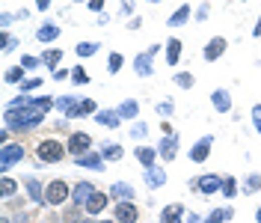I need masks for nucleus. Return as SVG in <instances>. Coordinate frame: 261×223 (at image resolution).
I'll list each match as a JSON object with an SVG mask.
<instances>
[{
	"mask_svg": "<svg viewBox=\"0 0 261 223\" xmlns=\"http://www.w3.org/2000/svg\"><path fill=\"white\" fill-rule=\"evenodd\" d=\"M181 51H184V42L181 39H166V65H178Z\"/></svg>",
	"mask_w": 261,
	"mask_h": 223,
	"instance_id": "6ab92c4d",
	"label": "nucleus"
},
{
	"mask_svg": "<svg viewBox=\"0 0 261 223\" xmlns=\"http://www.w3.org/2000/svg\"><path fill=\"white\" fill-rule=\"evenodd\" d=\"M77 104H80V98H74V96H63V98H57V107L63 110L68 119H74V110H77Z\"/></svg>",
	"mask_w": 261,
	"mask_h": 223,
	"instance_id": "a878e982",
	"label": "nucleus"
},
{
	"mask_svg": "<svg viewBox=\"0 0 261 223\" xmlns=\"http://www.w3.org/2000/svg\"><path fill=\"white\" fill-rule=\"evenodd\" d=\"M51 3H54V0H36V6H39L42 12H45V9H51Z\"/></svg>",
	"mask_w": 261,
	"mask_h": 223,
	"instance_id": "3c124183",
	"label": "nucleus"
},
{
	"mask_svg": "<svg viewBox=\"0 0 261 223\" xmlns=\"http://www.w3.org/2000/svg\"><path fill=\"white\" fill-rule=\"evenodd\" d=\"M12 21H15V15H12V12H3V15H0V24H3V27H9Z\"/></svg>",
	"mask_w": 261,
	"mask_h": 223,
	"instance_id": "de8ad7c7",
	"label": "nucleus"
},
{
	"mask_svg": "<svg viewBox=\"0 0 261 223\" xmlns=\"http://www.w3.org/2000/svg\"><path fill=\"white\" fill-rule=\"evenodd\" d=\"M65 149H68V155H83V152H92V137L86 134V131H74V134H68V143H65Z\"/></svg>",
	"mask_w": 261,
	"mask_h": 223,
	"instance_id": "39448f33",
	"label": "nucleus"
},
{
	"mask_svg": "<svg viewBox=\"0 0 261 223\" xmlns=\"http://www.w3.org/2000/svg\"><path fill=\"white\" fill-rule=\"evenodd\" d=\"M107 202H110V193H101V191H95L92 196H89V202L83 205V211L89 214V217H98L104 208H107Z\"/></svg>",
	"mask_w": 261,
	"mask_h": 223,
	"instance_id": "ddd939ff",
	"label": "nucleus"
},
{
	"mask_svg": "<svg viewBox=\"0 0 261 223\" xmlns=\"http://www.w3.org/2000/svg\"><path fill=\"white\" fill-rule=\"evenodd\" d=\"M24 185H27V196H30L36 205H45V191H42V182L39 179H24Z\"/></svg>",
	"mask_w": 261,
	"mask_h": 223,
	"instance_id": "4be33fe9",
	"label": "nucleus"
},
{
	"mask_svg": "<svg viewBox=\"0 0 261 223\" xmlns=\"http://www.w3.org/2000/svg\"><path fill=\"white\" fill-rule=\"evenodd\" d=\"M65 149L60 140H42L39 146H36V158H39V164H60V161L65 158Z\"/></svg>",
	"mask_w": 261,
	"mask_h": 223,
	"instance_id": "f03ea898",
	"label": "nucleus"
},
{
	"mask_svg": "<svg viewBox=\"0 0 261 223\" xmlns=\"http://www.w3.org/2000/svg\"><path fill=\"white\" fill-rule=\"evenodd\" d=\"M193 191L205 193V196H211V193H220L223 191V179L220 176H199V179H193Z\"/></svg>",
	"mask_w": 261,
	"mask_h": 223,
	"instance_id": "6e6552de",
	"label": "nucleus"
},
{
	"mask_svg": "<svg viewBox=\"0 0 261 223\" xmlns=\"http://www.w3.org/2000/svg\"><path fill=\"white\" fill-rule=\"evenodd\" d=\"M187 18H193V9L184 3V6H178V9L172 12V18H166V24H169V27H181V24H187Z\"/></svg>",
	"mask_w": 261,
	"mask_h": 223,
	"instance_id": "5701e85b",
	"label": "nucleus"
},
{
	"mask_svg": "<svg viewBox=\"0 0 261 223\" xmlns=\"http://www.w3.org/2000/svg\"><path fill=\"white\" fill-rule=\"evenodd\" d=\"M163 45H152L149 51H143V54H137V60H134V71H137V78H149L152 71H155V57L161 54Z\"/></svg>",
	"mask_w": 261,
	"mask_h": 223,
	"instance_id": "7ed1b4c3",
	"label": "nucleus"
},
{
	"mask_svg": "<svg viewBox=\"0 0 261 223\" xmlns=\"http://www.w3.org/2000/svg\"><path fill=\"white\" fill-rule=\"evenodd\" d=\"M68 199V182L65 179H54L48 188H45V202L48 205H63Z\"/></svg>",
	"mask_w": 261,
	"mask_h": 223,
	"instance_id": "423d86ee",
	"label": "nucleus"
},
{
	"mask_svg": "<svg viewBox=\"0 0 261 223\" xmlns=\"http://www.w3.org/2000/svg\"><path fill=\"white\" fill-rule=\"evenodd\" d=\"M95 122L98 125H104V128H119L122 125V113H119V110H98Z\"/></svg>",
	"mask_w": 261,
	"mask_h": 223,
	"instance_id": "f3484780",
	"label": "nucleus"
},
{
	"mask_svg": "<svg viewBox=\"0 0 261 223\" xmlns=\"http://www.w3.org/2000/svg\"><path fill=\"white\" fill-rule=\"evenodd\" d=\"M101 155H104V161H122L125 149H122L119 143H104V146H101Z\"/></svg>",
	"mask_w": 261,
	"mask_h": 223,
	"instance_id": "cd10ccee",
	"label": "nucleus"
},
{
	"mask_svg": "<svg viewBox=\"0 0 261 223\" xmlns=\"http://www.w3.org/2000/svg\"><path fill=\"white\" fill-rule=\"evenodd\" d=\"M243 3H246V0H243Z\"/></svg>",
	"mask_w": 261,
	"mask_h": 223,
	"instance_id": "052dcab7",
	"label": "nucleus"
},
{
	"mask_svg": "<svg viewBox=\"0 0 261 223\" xmlns=\"http://www.w3.org/2000/svg\"><path fill=\"white\" fill-rule=\"evenodd\" d=\"M77 167H86V170H95V173H104V167H107V161L101 152H83V155H77L74 161Z\"/></svg>",
	"mask_w": 261,
	"mask_h": 223,
	"instance_id": "9d476101",
	"label": "nucleus"
},
{
	"mask_svg": "<svg viewBox=\"0 0 261 223\" xmlns=\"http://www.w3.org/2000/svg\"><path fill=\"white\" fill-rule=\"evenodd\" d=\"M104 3H107V0H89V9H92V12H101Z\"/></svg>",
	"mask_w": 261,
	"mask_h": 223,
	"instance_id": "09e8293b",
	"label": "nucleus"
},
{
	"mask_svg": "<svg viewBox=\"0 0 261 223\" xmlns=\"http://www.w3.org/2000/svg\"><path fill=\"white\" fill-rule=\"evenodd\" d=\"M161 223H184V205L181 202H172L161 211Z\"/></svg>",
	"mask_w": 261,
	"mask_h": 223,
	"instance_id": "2eb2a0df",
	"label": "nucleus"
},
{
	"mask_svg": "<svg viewBox=\"0 0 261 223\" xmlns=\"http://www.w3.org/2000/svg\"><path fill=\"white\" fill-rule=\"evenodd\" d=\"M98 48H101L98 42H80V45L74 48V54H77V57H95Z\"/></svg>",
	"mask_w": 261,
	"mask_h": 223,
	"instance_id": "7c9ffc66",
	"label": "nucleus"
},
{
	"mask_svg": "<svg viewBox=\"0 0 261 223\" xmlns=\"http://www.w3.org/2000/svg\"><path fill=\"white\" fill-rule=\"evenodd\" d=\"M113 217H116L119 223H137L140 220V208L134 205V199H122V202H116Z\"/></svg>",
	"mask_w": 261,
	"mask_h": 223,
	"instance_id": "0eeeda50",
	"label": "nucleus"
},
{
	"mask_svg": "<svg viewBox=\"0 0 261 223\" xmlns=\"http://www.w3.org/2000/svg\"><path fill=\"white\" fill-rule=\"evenodd\" d=\"M228 42L223 39V36H214V39H208V45L202 48V57L208 60V63H214V60H220L223 54H226Z\"/></svg>",
	"mask_w": 261,
	"mask_h": 223,
	"instance_id": "1a4fd4ad",
	"label": "nucleus"
},
{
	"mask_svg": "<svg viewBox=\"0 0 261 223\" xmlns=\"http://www.w3.org/2000/svg\"><path fill=\"white\" fill-rule=\"evenodd\" d=\"M122 65H125V57H122L119 51H113V54L107 57V71H110V75H119Z\"/></svg>",
	"mask_w": 261,
	"mask_h": 223,
	"instance_id": "473e14b6",
	"label": "nucleus"
},
{
	"mask_svg": "<svg viewBox=\"0 0 261 223\" xmlns=\"http://www.w3.org/2000/svg\"><path fill=\"white\" fill-rule=\"evenodd\" d=\"M57 36H60V27H57V24H42V27L36 30V39H39L42 45H45V42H54Z\"/></svg>",
	"mask_w": 261,
	"mask_h": 223,
	"instance_id": "bb28decb",
	"label": "nucleus"
},
{
	"mask_svg": "<svg viewBox=\"0 0 261 223\" xmlns=\"http://www.w3.org/2000/svg\"><path fill=\"white\" fill-rule=\"evenodd\" d=\"M193 84H196V78L190 75V71H178V75H175V87H181V90H190Z\"/></svg>",
	"mask_w": 261,
	"mask_h": 223,
	"instance_id": "f704fd0d",
	"label": "nucleus"
},
{
	"mask_svg": "<svg viewBox=\"0 0 261 223\" xmlns=\"http://www.w3.org/2000/svg\"><path fill=\"white\" fill-rule=\"evenodd\" d=\"M146 134H149V125H146V122H137V125L130 128V137H137V140L146 137Z\"/></svg>",
	"mask_w": 261,
	"mask_h": 223,
	"instance_id": "c03bdc74",
	"label": "nucleus"
},
{
	"mask_svg": "<svg viewBox=\"0 0 261 223\" xmlns=\"http://www.w3.org/2000/svg\"><path fill=\"white\" fill-rule=\"evenodd\" d=\"M134 158L140 161V164H143L146 170H152V167H155V161L161 158V155H158V149H152V146H137Z\"/></svg>",
	"mask_w": 261,
	"mask_h": 223,
	"instance_id": "dca6fc26",
	"label": "nucleus"
},
{
	"mask_svg": "<svg viewBox=\"0 0 261 223\" xmlns=\"http://www.w3.org/2000/svg\"><path fill=\"white\" fill-rule=\"evenodd\" d=\"M24 71H27L24 65H12V68L3 75V81H6V84H24Z\"/></svg>",
	"mask_w": 261,
	"mask_h": 223,
	"instance_id": "c756f323",
	"label": "nucleus"
},
{
	"mask_svg": "<svg viewBox=\"0 0 261 223\" xmlns=\"http://www.w3.org/2000/svg\"><path fill=\"white\" fill-rule=\"evenodd\" d=\"M80 223H95V220H92V217H86V220H80Z\"/></svg>",
	"mask_w": 261,
	"mask_h": 223,
	"instance_id": "4d7b16f0",
	"label": "nucleus"
},
{
	"mask_svg": "<svg viewBox=\"0 0 261 223\" xmlns=\"http://www.w3.org/2000/svg\"><path fill=\"white\" fill-rule=\"evenodd\" d=\"M21 65H24L27 71H30V68H39V65H42V57H30V54H24V57H21Z\"/></svg>",
	"mask_w": 261,
	"mask_h": 223,
	"instance_id": "79ce46f5",
	"label": "nucleus"
},
{
	"mask_svg": "<svg viewBox=\"0 0 261 223\" xmlns=\"http://www.w3.org/2000/svg\"><path fill=\"white\" fill-rule=\"evenodd\" d=\"M65 78H68V68H57L54 71V81H65Z\"/></svg>",
	"mask_w": 261,
	"mask_h": 223,
	"instance_id": "8fccbe9b",
	"label": "nucleus"
},
{
	"mask_svg": "<svg viewBox=\"0 0 261 223\" xmlns=\"http://www.w3.org/2000/svg\"><path fill=\"white\" fill-rule=\"evenodd\" d=\"M83 208V205H80ZM80 208H68V211H63V223H80L83 217H80Z\"/></svg>",
	"mask_w": 261,
	"mask_h": 223,
	"instance_id": "ea45409f",
	"label": "nucleus"
},
{
	"mask_svg": "<svg viewBox=\"0 0 261 223\" xmlns=\"http://www.w3.org/2000/svg\"><path fill=\"white\" fill-rule=\"evenodd\" d=\"M146 185L152 188V191H158L166 185V170L163 167H152V170H146Z\"/></svg>",
	"mask_w": 261,
	"mask_h": 223,
	"instance_id": "aec40b11",
	"label": "nucleus"
},
{
	"mask_svg": "<svg viewBox=\"0 0 261 223\" xmlns=\"http://www.w3.org/2000/svg\"><path fill=\"white\" fill-rule=\"evenodd\" d=\"M54 98H30V96H18L12 98L3 110V122L9 131H33L36 125L45 122V113L54 107Z\"/></svg>",
	"mask_w": 261,
	"mask_h": 223,
	"instance_id": "f257e3e1",
	"label": "nucleus"
},
{
	"mask_svg": "<svg viewBox=\"0 0 261 223\" xmlns=\"http://www.w3.org/2000/svg\"><path fill=\"white\" fill-rule=\"evenodd\" d=\"M208 15H211V3H202L196 9V21H208Z\"/></svg>",
	"mask_w": 261,
	"mask_h": 223,
	"instance_id": "a18cd8bd",
	"label": "nucleus"
},
{
	"mask_svg": "<svg viewBox=\"0 0 261 223\" xmlns=\"http://www.w3.org/2000/svg\"><path fill=\"white\" fill-rule=\"evenodd\" d=\"M24 161V146L21 143H3V149H0V170L6 173V170H12L15 164H21Z\"/></svg>",
	"mask_w": 261,
	"mask_h": 223,
	"instance_id": "20e7f679",
	"label": "nucleus"
},
{
	"mask_svg": "<svg viewBox=\"0 0 261 223\" xmlns=\"http://www.w3.org/2000/svg\"><path fill=\"white\" fill-rule=\"evenodd\" d=\"M149 3H158V0H149Z\"/></svg>",
	"mask_w": 261,
	"mask_h": 223,
	"instance_id": "bf43d9fd",
	"label": "nucleus"
},
{
	"mask_svg": "<svg viewBox=\"0 0 261 223\" xmlns=\"http://www.w3.org/2000/svg\"><path fill=\"white\" fill-rule=\"evenodd\" d=\"M172 107H175V104H172V98H166V101H161V104H158L161 119H169V116H172Z\"/></svg>",
	"mask_w": 261,
	"mask_h": 223,
	"instance_id": "a19ab883",
	"label": "nucleus"
},
{
	"mask_svg": "<svg viewBox=\"0 0 261 223\" xmlns=\"http://www.w3.org/2000/svg\"><path fill=\"white\" fill-rule=\"evenodd\" d=\"M60 60H63V51H60V48H51V51L42 54V65H48V68H54Z\"/></svg>",
	"mask_w": 261,
	"mask_h": 223,
	"instance_id": "2f4dec72",
	"label": "nucleus"
},
{
	"mask_svg": "<svg viewBox=\"0 0 261 223\" xmlns=\"http://www.w3.org/2000/svg\"><path fill=\"white\" fill-rule=\"evenodd\" d=\"M116 110L122 113V119H137V116H140V101H137V98H125Z\"/></svg>",
	"mask_w": 261,
	"mask_h": 223,
	"instance_id": "b1692460",
	"label": "nucleus"
},
{
	"mask_svg": "<svg viewBox=\"0 0 261 223\" xmlns=\"http://www.w3.org/2000/svg\"><path fill=\"white\" fill-rule=\"evenodd\" d=\"M98 223H119V220H116V217H113V220H98Z\"/></svg>",
	"mask_w": 261,
	"mask_h": 223,
	"instance_id": "6e6d98bb",
	"label": "nucleus"
},
{
	"mask_svg": "<svg viewBox=\"0 0 261 223\" xmlns=\"http://www.w3.org/2000/svg\"><path fill=\"white\" fill-rule=\"evenodd\" d=\"M0 185H3V196H6V199L18 191V182H15V179H9V176H3V182H0Z\"/></svg>",
	"mask_w": 261,
	"mask_h": 223,
	"instance_id": "4c0bfd02",
	"label": "nucleus"
},
{
	"mask_svg": "<svg viewBox=\"0 0 261 223\" xmlns=\"http://www.w3.org/2000/svg\"><path fill=\"white\" fill-rule=\"evenodd\" d=\"M98 113V104L92 98H80V104H77V110H74V119H83V116H95Z\"/></svg>",
	"mask_w": 261,
	"mask_h": 223,
	"instance_id": "393cba45",
	"label": "nucleus"
},
{
	"mask_svg": "<svg viewBox=\"0 0 261 223\" xmlns=\"http://www.w3.org/2000/svg\"><path fill=\"white\" fill-rule=\"evenodd\" d=\"M255 223H261V208H255Z\"/></svg>",
	"mask_w": 261,
	"mask_h": 223,
	"instance_id": "5fc2aeb1",
	"label": "nucleus"
},
{
	"mask_svg": "<svg viewBox=\"0 0 261 223\" xmlns=\"http://www.w3.org/2000/svg\"><path fill=\"white\" fill-rule=\"evenodd\" d=\"M252 125L258 128V134H261V104H255V107H252Z\"/></svg>",
	"mask_w": 261,
	"mask_h": 223,
	"instance_id": "49530a36",
	"label": "nucleus"
},
{
	"mask_svg": "<svg viewBox=\"0 0 261 223\" xmlns=\"http://www.w3.org/2000/svg\"><path fill=\"white\" fill-rule=\"evenodd\" d=\"M74 3H83V0H74Z\"/></svg>",
	"mask_w": 261,
	"mask_h": 223,
	"instance_id": "13d9d810",
	"label": "nucleus"
},
{
	"mask_svg": "<svg viewBox=\"0 0 261 223\" xmlns=\"http://www.w3.org/2000/svg\"><path fill=\"white\" fill-rule=\"evenodd\" d=\"M231 214H234V208H214L202 223H226V220H231Z\"/></svg>",
	"mask_w": 261,
	"mask_h": 223,
	"instance_id": "c85d7f7f",
	"label": "nucleus"
},
{
	"mask_svg": "<svg viewBox=\"0 0 261 223\" xmlns=\"http://www.w3.org/2000/svg\"><path fill=\"white\" fill-rule=\"evenodd\" d=\"M15 45H18V39H15V36H9V33H3V54L15 51Z\"/></svg>",
	"mask_w": 261,
	"mask_h": 223,
	"instance_id": "37998d69",
	"label": "nucleus"
},
{
	"mask_svg": "<svg viewBox=\"0 0 261 223\" xmlns=\"http://www.w3.org/2000/svg\"><path fill=\"white\" fill-rule=\"evenodd\" d=\"M252 36H255V39H258V36H261V18H258V21H255V27H252Z\"/></svg>",
	"mask_w": 261,
	"mask_h": 223,
	"instance_id": "603ef678",
	"label": "nucleus"
},
{
	"mask_svg": "<svg viewBox=\"0 0 261 223\" xmlns=\"http://www.w3.org/2000/svg\"><path fill=\"white\" fill-rule=\"evenodd\" d=\"M184 223H199V217H196V214H187V220Z\"/></svg>",
	"mask_w": 261,
	"mask_h": 223,
	"instance_id": "864d4df0",
	"label": "nucleus"
},
{
	"mask_svg": "<svg viewBox=\"0 0 261 223\" xmlns=\"http://www.w3.org/2000/svg\"><path fill=\"white\" fill-rule=\"evenodd\" d=\"M211 104H214L217 113H228V110H231V96H228V90H214V93H211Z\"/></svg>",
	"mask_w": 261,
	"mask_h": 223,
	"instance_id": "a211bd4d",
	"label": "nucleus"
},
{
	"mask_svg": "<svg viewBox=\"0 0 261 223\" xmlns=\"http://www.w3.org/2000/svg\"><path fill=\"white\" fill-rule=\"evenodd\" d=\"M223 196H226V199H234V196H237V179H234V176H228V179H223Z\"/></svg>",
	"mask_w": 261,
	"mask_h": 223,
	"instance_id": "72a5a7b5",
	"label": "nucleus"
},
{
	"mask_svg": "<svg viewBox=\"0 0 261 223\" xmlns=\"http://www.w3.org/2000/svg\"><path fill=\"white\" fill-rule=\"evenodd\" d=\"M211 146H214V137H211V134H205L193 149H190V161H193V164H205L208 155H211Z\"/></svg>",
	"mask_w": 261,
	"mask_h": 223,
	"instance_id": "f8f14e48",
	"label": "nucleus"
},
{
	"mask_svg": "<svg viewBox=\"0 0 261 223\" xmlns=\"http://www.w3.org/2000/svg\"><path fill=\"white\" fill-rule=\"evenodd\" d=\"M92 193H95V185H92V182H77V185L71 188V202H74V205H86Z\"/></svg>",
	"mask_w": 261,
	"mask_h": 223,
	"instance_id": "4468645a",
	"label": "nucleus"
},
{
	"mask_svg": "<svg viewBox=\"0 0 261 223\" xmlns=\"http://www.w3.org/2000/svg\"><path fill=\"white\" fill-rule=\"evenodd\" d=\"M158 155H161L163 161H175V155H178V134H175V131L166 134L161 143H158Z\"/></svg>",
	"mask_w": 261,
	"mask_h": 223,
	"instance_id": "9b49d317",
	"label": "nucleus"
},
{
	"mask_svg": "<svg viewBox=\"0 0 261 223\" xmlns=\"http://www.w3.org/2000/svg\"><path fill=\"white\" fill-rule=\"evenodd\" d=\"M42 87V78H30V81H24L21 84V96H30L33 90H39Z\"/></svg>",
	"mask_w": 261,
	"mask_h": 223,
	"instance_id": "58836bf2",
	"label": "nucleus"
},
{
	"mask_svg": "<svg viewBox=\"0 0 261 223\" xmlns=\"http://www.w3.org/2000/svg\"><path fill=\"white\" fill-rule=\"evenodd\" d=\"M137 191L130 188L128 182H116V185H110V199H116V202H122V199H134Z\"/></svg>",
	"mask_w": 261,
	"mask_h": 223,
	"instance_id": "412c9836",
	"label": "nucleus"
},
{
	"mask_svg": "<svg viewBox=\"0 0 261 223\" xmlns=\"http://www.w3.org/2000/svg\"><path fill=\"white\" fill-rule=\"evenodd\" d=\"M258 188H261V176L258 173H249L246 182H243V193H255Z\"/></svg>",
	"mask_w": 261,
	"mask_h": 223,
	"instance_id": "c9c22d12",
	"label": "nucleus"
},
{
	"mask_svg": "<svg viewBox=\"0 0 261 223\" xmlns=\"http://www.w3.org/2000/svg\"><path fill=\"white\" fill-rule=\"evenodd\" d=\"M71 81H74L77 87L89 84V75H86V68H83V65H74V68H71Z\"/></svg>",
	"mask_w": 261,
	"mask_h": 223,
	"instance_id": "e433bc0d",
	"label": "nucleus"
}]
</instances>
